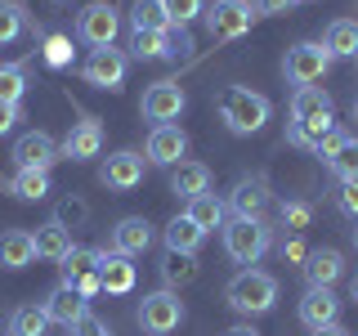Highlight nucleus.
<instances>
[{
	"label": "nucleus",
	"mask_w": 358,
	"mask_h": 336,
	"mask_svg": "<svg viewBox=\"0 0 358 336\" xmlns=\"http://www.w3.org/2000/svg\"><path fill=\"white\" fill-rule=\"evenodd\" d=\"M224 300L238 314H246V318H260V314H268L278 305V278L264 274V269H242V274L224 287Z\"/></svg>",
	"instance_id": "1"
},
{
	"label": "nucleus",
	"mask_w": 358,
	"mask_h": 336,
	"mask_svg": "<svg viewBox=\"0 0 358 336\" xmlns=\"http://www.w3.org/2000/svg\"><path fill=\"white\" fill-rule=\"evenodd\" d=\"M268 112H273L268 99L255 94V90H246V85H229L220 94V117L233 134H255L268 121Z\"/></svg>",
	"instance_id": "2"
},
{
	"label": "nucleus",
	"mask_w": 358,
	"mask_h": 336,
	"mask_svg": "<svg viewBox=\"0 0 358 336\" xmlns=\"http://www.w3.org/2000/svg\"><path fill=\"white\" fill-rule=\"evenodd\" d=\"M331 54H327V45L322 41H300V45H291L287 50V63H282V72H287V81L296 85V90H305V85H318L322 76L331 72Z\"/></svg>",
	"instance_id": "3"
},
{
	"label": "nucleus",
	"mask_w": 358,
	"mask_h": 336,
	"mask_svg": "<svg viewBox=\"0 0 358 336\" xmlns=\"http://www.w3.org/2000/svg\"><path fill=\"white\" fill-rule=\"evenodd\" d=\"M224 251H229V260L238 265H260V255L268 251V229L264 220H238L233 216L229 224H224Z\"/></svg>",
	"instance_id": "4"
},
{
	"label": "nucleus",
	"mask_w": 358,
	"mask_h": 336,
	"mask_svg": "<svg viewBox=\"0 0 358 336\" xmlns=\"http://www.w3.org/2000/svg\"><path fill=\"white\" fill-rule=\"evenodd\" d=\"M179 323H184V300H179V291L162 287V291H152V296L139 300V328L148 336H171Z\"/></svg>",
	"instance_id": "5"
},
{
	"label": "nucleus",
	"mask_w": 358,
	"mask_h": 336,
	"mask_svg": "<svg viewBox=\"0 0 358 336\" xmlns=\"http://www.w3.org/2000/svg\"><path fill=\"white\" fill-rule=\"evenodd\" d=\"M206 14V31L215 41H233L242 36V31H251V22L260 18V9L251 5V0H215L210 9H201Z\"/></svg>",
	"instance_id": "6"
},
{
	"label": "nucleus",
	"mask_w": 358,
	"mask_h": 336,
	"mask_svg": "<svg viewBox=\"0 0 358 336\" xmlns=\"http://www.w3.org/2000/svg\"><path fill=\"white\" fill-rule=\"evenodd\" d=\"M117 31H121V14L108 0H94V5H85L81 14H76V36H81L90 50H108V45L117 41Z\"/></svg>",
	"instance_id": "7"
},
{
	"label": "nucleus",
	"mask_w": 358,
	"mask_h": 336,
	"mask_svg": "<svg viewBox=\"0 0 358 336\" xmlns=\"http://www.w3.org/2000/svg\"><path fill=\"white\" fill-rule=\"evenodd\" d=\"M184 85L179 81H152L148 90H143V117L152 121V126H171V121H179V112H184Z\"/></svg>",
	"instance_id": "8"
},
{
	"label": "nucleus",
	"mask_w": 358,
	"mask_h": 336,
	"mask_svg": "<svg viewBox=\"0 0 358 336\" xmlns=\"http://www.w3.org/2000/svg\"><path fill=\"white\" fill-rule=\"evenodd\" d=\"M59 157H63L59 139H54V134H45V130H27V134H18V139H14L18 171H50Z\"/></svg>",
	"instance_id": "9"
},
{
	"label": "nucleus",
	"mask_w": 358,
	"mask_h": 336,
	"mask_svg": "<svg viewBox=\"0 0 358 336\" xmlns=\"http://www.w3.org/2000/svg\"><path fill=\"white\" fill-rule=\"evenodd\" d=\"M143 162H148V157H143V153H130V148L112 153L108 162L99 166V184L112 188V193H130V188L143 184Z\"/></svg>",
	"instance_id": "10"
},
{
	"label": "nucleus",
	"mask_w": 358,
	"mask_h": 336,
	"mask_svg": "<svg viewBox=\"0 0 358 336\" xmlns=\"http://www.w3.org/2000/svg\"><path fill=\"white\" fill-rule=\"evenodd\" d=\"M126 54L121 50H90V59H85V67H81V76L90 85H99V90H121V81H126Z\"/></svg>",
	"instance_id": "11"
},
{
	"label": "nucleus",
	"mask_w": 358,
	"mask_h": 336,
	"mask_svg": "<svg viewBox=\"0 0 358 336\" xmlns=\"http://www.w3.org/2000/svg\"><path fill=\"white\" fill-rule=\"evenodd\" d=\"M224 206H229L238 220H260L264 206H268V179L264 175H242L238 184H233V193H229Z\"/></svg>",
	"instance_id": "12"
},
{
	"label": "nucleus",
	"mask_w": 358,
	"mask_h": 336,
	"mask_svg": "<svg viewBox=\"0 0 358 336\" xmlns=\"http://www.w3.org/2000/svg\"><path fill=\"white\" fill-rule=\"evenodd\" d=\"M152 246V224L143 220V216H126V220H117V229H112V238H108V251H117V255H143Z\"/></svg>",
	"instance_id": "13"
},
{
	"label": "nucleus",
	"mask_w": 358,
	"mask_h": 336,
	"mask_svg": "<svg viewBox=\"0 0 358 336\" xmlns=\"http://www.w3.org/2000/svg\"><path fill=\"white\" fill-rule=\"evenodd\" d=\"M143 153H148L152 166H179V162H184V153H188V134L179 130L175 121H171V126H152L148 148H143Z\"/></svg>",
	"instance_id": "14"
},
{
	"label": "nucleus",
	"mask_w": 358,
	"mask_h": 336,
	"mask_svg": "<svg viewBox=\"0 0 358 336\" xmlns=\"http://www.w3.org/2000/svg\"><path fill=\"white\" fill-rule=\"evenodd\" d=\"M45 314H50V323H63V328H76V323L90 314V300L76 291L72 283H59L45 296Z\"/></svg>",
	"instance_id": "15"
},
{
	"label": "nucleus",
	"mask_w": 358,
	"mask_h": 336,
	"mask_svg": "<svg viewBox=\"0 0 358 336\" xmlns=\"http://www.w3.org/2000/svg\"><path fill=\"white\" fill-rule=\"evenodd\" d=\"M341 318V300H336L331 287H309L305 300H300V323H305L309 332L318 328H331V323Z\"/></svg>",
	"instance_id": "16"
},
{
	"label": "nucleus",
	"mask_w": 358,
	"mask_h": 336,
	"mask_svg": "<svg viewBox=\"0 0 358 336\" xmlns=\"http://www.w3.org/2000/svg\"><path fill=\"white\" fill-rule=\"evenodd\" d=\"M305 278H309V287H331V283H341V274H345V255L336 251V246H318V251H305Z\"/></svg>",
	"instance_id": "17"
},
{
	"label": "nucleus",
	"mask_w": 358,
	"mask_h": 336,
	"mask_svg": "<svg viewBox=\"0 0 358 336\" xmlns=\"http://www.w3.org/2000/svg\"><path fill=\"white\" fill-rule=\"evenodd\" d=\"M59 148H63V157H72V162H90V157L103 153V130H99V121H81V126L67 130V139Z\"/></svg>",
	"instance_id": "18"
},
{
	"label": "nucleus",
	"mask_w": 358,
	"mask_h": 336,
	"mask_svg": "<svg viewBox=\"0 0 358 336\" xmlns=\"http://www.w3.org/2000/svg\"><path fill=\"white\" fill-rule=\"evenodd\" d=\"M99 283H103V291H112V296L130 291V287H134V265H130V255L99 251Z\"/></svg>",
	"instance_id": "19"
},
{
	"label": "nucleus",
	"mask_w": 358,
	"mask_h": 336,
	"mask_svg": "<svg viewBox=\"0 0 358 336\" xmlns=\"http://www.w3.org/2000/svg\"><path fill=\"white\" fill-rule=\"evenodd\" d=\"M36 260V242L27 229H5L0 233V269H27Z\"/></svg>",
	"instance_id": "20"
},
{
	"label": "nucleus",
	"mask_w": 358,
	"mask_h": 336,
	"mask_svg": "<svg viewBox=\"0 0 358 336\" xmlns=\"http://www.w3.org/2000/svg\"><path fill=\"white\" fill-rule=\"evenodd\" d=\"M171 193L175 197H197V193H210V171L201 162H179L171 166Z\"/></svg>",
	"instance_id": "21"
},
{
	"label": "nucleus",
	"mask_w": 358,
	"mask_h": 336,
	"mask_svg": "<svg viewBox=\"0 0 358 336\" xmlns=\"http://www.w3.org/2000/svg\"><path fill=\"white\" fill-rule=\"evenodd\" d=\"M184 216L193 220L201 233H210V229H224V216H229V206H224L215 193H197V197H188Z\"/></svg>",
	"instance_id": "22"
},
{
	"label": "nucleus",
	"mask_w": 358,
	"mask_h": 336,
	"mask_svg": "<svg viewBox=\"0 0 358 336\" xmlns=\"http://www.w3.org/2000/svg\"><path fill=\"white\" fill-rule=\"evenodd\" d=\"M331 59H358V22L354 18H336L327 27V36H322Z\"/></svg>",
	"instance_id": "23"
},
{
	"label": "nucleus",
	"mask_w": 358,
	"mask_h": 336,
	"mask_svg": "<svg viewBox=\"0 0 358 336\" xmlns=\"http://www.w3.org/2000/svg\"><path fill=\"white\" fill-rule=\"evenodd\" d=\"M31 242H36V255H41V260H54V265H59L63 255L72 251V233L59 229L54 220H50V224H41V229L31 233Z\"/></svg>",
	"instance_id": "24"
},
{
	"label": "nucleus",
	"mask_w": 358,
	"mask_h": 336,
	"mask_svg": "<svg viewBox=\"0 0 358 336\" xmlns=\"http://www.w3.org/2000/svg\"><path fill=\"white\" fill-rule=\"evenodd\" d=\"M171 27H175V22H171V14H166L162 0H134L130 31H171Z\"/></svg>",
	"instance_id": "25"
},
{
	"label": "nucleus",
	"mask_w": 358,
	"mask_h": 336,
	"mask_svg": "<svg viewBox=\"0 0 358 336\" xmlns=\"http://www.w3.org/2000/svg\"><path fill=\"white\" fill-rule=\"evenodd\" d=\"M197 274H201V269H197V260H193V255H184V251H166V260H162V278H166V287H179V291H184V287H193L197 283Z\"/></svg>",
	"instance_id": "26"
},
{
	"label": "nucleus",
	"mask_w": 358,
	"mask_h": 336,
	"mask_svg": "<svg viewBox=\"0 0 358 336\" xmlns=\"http://www.w3.org/2000/svg\"><path fill=\"white\" fill-rule=\"evenodd\" d=\"M327 171L336 179H358V139L354 134H341L336 148L327 153Z\"/></svg>",
	"instance_id": "27"
},
{
	"label": "nucleus",
	"mask_w": 358,
	"mask_h": 336,
	"mask_svg": "<svg viewBox=\"0 0 358 336\" xmlns=\"http://www.w3.org/2000/svg\"><path fill=\"white\" fill-rule=\"evenodd\" d=\"M201 238H206V233H201L188 216H175L171 224H166V251H184V255H193L197 246H201Z\"/></svg>",
	"instance_id": "28"
},
{
	"label": "nucleus",
	"mask_w": 358,
	"mask_h": 336,
	"mask_svg": "<svg viewBox=\"0 0 358 336\" xmlns=\"http://www.w3.org/2000/svg\"><path fill=\"white\" fill-rule=\"evenodd\" d=\"M45 332H50L45 305H18L9 314V336H45Z\"/></svg>",
	"instance_id": "29"
},
{
	"label": "nucleus",
	"mask_w": 358,
	"mask_h": 336,
	"mask_svg": "<svg viewBox=\"0 0 358 336\" xmlns=\"http://www.w3.org/2000/svg\"><path fill=\"white\" fill-rule=\"evenodd\" d=\"M9 193H14L18 202L50 197V171H14V179H9Z\"/></svg>",
	"instance_id": "30"
},
{
	"label": "nucleus",
	"mask_w": 358,
	"mask_h": 336,
	"mask_svg": "<svg viewBox=\"0 0 358 336\" xmlns=\"http://www.w3.org/2000/svg\"><path fill=\"white\" fill-rule=\"evenodd\" d=\"M59 269H63V283H76V278H85V274L99 269V251L94 246H72V251L59 260Z\"/></svg>",
	"instance_id": "31"
},
{
	"label": "nucleus",
	"mask_w": 358,
	"mask_h": 336,
	"mask_svg": "<svg viewBox=\"0 0 358 336\" xmlns=\"http://www.w3.org/2000/svg\"><path fill=\"white\" fill-rule=\"evenodd\" d=\"M130 54L134 59H171L166 31H130Z\"/></svg>",
	"instance_id": "32"
},
{
	"label": "nucleus",
	"mask_w": 358,
	"mask_h": 336,
	"mask_svg": "<svg viewBox=\"0 0 358 336\" xmlns=\"http://www.w3.org/2000/svg\"><path fill=\"white\" fill-rule=\"evenodd\" d=\"M27 90V72L22 63H0V104H18Z\"/></svg>",
	"instance_id": "33"
},
{
	"label": "nucleus",
	"mask_w": 358,
	"mask_h": 336,
	"mask_svg": "<svg viewBox=\"0 0 358 336\" xmlns=\"http://www.w3.org/2000/svg\"><path fill=\"white\" fill-rule=\"evenodd\" d=\"M85 220H90V206H85L81 197H63L59 206H54V224H59V229H67V233L81 229Z\"/></svg>",
	"instance_id": "34"
},
{
	"label": "nucleus",
	"mask_w": 358,
	"mask_h": 336,
	"mask_svg": "<svg viewBox=\"0 0 358 336\" xmlns=\"http://www.w3.org/2000/svg\"><path fill=\"white\" fill-rule=\"evenodd\" d=\"M162 5H166V14H171L175 27H188V22L201 14V0H162Z\"/></svg>",
	"instance_id": "35"
},
{
	"label": "nucleus",
	"mask_w": 358,
	"mask_h": 336,
	"mask_svg": "<svg viewBox=\"0 0 358 336\" xmlns=\"http://www.w3.org/2000/svg\"><path fill=\"white\" fill-rule=\"evenodd\" d=\"M18 31H22V14L14 5H0V45L18 41Z\"/></svg>",
	"instance_id": "36"
},
{
	"label": "nucleus",
	"mask_w": 358,
	"mask_h": 336,
	"mask_svg": "<svg viewBox=\"0 0 358 336\" xmlns=\"http://www.w3.org/2000/svg\"><path fill=\"white\" fill-rule=\"evenodd\" d=\"M45 63H54V67L72 63V41H67V36H50V41H45Z\"/></svg>",
	"instance_id": "37"
},
{
	"label": "nucleus",
	"mask_w": 358,
	"mask_h": 336,
	"mask_svg": "<svg viewBox=\"0 0 358 336\" xmlns=\"http://www.w3.org/2000/svg\"><path fill=\"white\" fill-rule=\"evenodd\" d=\"M336 206H341L345 216L358 220V179H341V188H336Z\"/></svg>",
	"instance_id": "38"
},
{
	"label": "nucleus",
	"mask_w": 358,
	"mask_h": 336,
	"mask_svg": "<svg viewBox=\"0 0 358 336\" xmlns=\"http://www.w3.org/2000/svg\"><path fill=\"white\" fill-rule=\"evenodd\" d=\"M72 332H76V336H117V332H112V328H108L103 318H94V314H85V318L76 323Z\"/></svg>",
	"instance_id": "39"
},
{
	"label": "nucleus",
	"mask_w": 358,
	"mask_h": 336,
	"mask_svg": "<svg viewBox=\"0 0 358 336\" xmlns=\"http://www.w3.org/2000/svg\"><path fill=\"white\" fill-rule=\"evenodd\" d=\"M282 224L305 229V224H309V206H305V202H287V206H282Z\"/></svg>",
	"instance_id": "40"
},
{
	"label": "nucleus",
	"mask_w": 358,
	"mask_h": 336,
	"mask_svg": "<svg viewBox=\"0 0 358 336\" xmlns=\"http://www.w3.org/2000/svg\"><path fill=\"white\" fill-rule=\"evenodd\" d=\"M166 41H171V59H184V54L193 50V36H188L184 27H171V31H166Z\"/></svg>",
	"instance_id": "41"
},
{
	"label": "nucleus",
	"mask_w": 358,
	"mask_h": 336,
	"mask_svg": "<svg viewBox=\"0 0 358 336\" xmlns=\"http://www.w3.org/2000/svg\"><path fill=\"white\" fill-rule=\"evenodd\" d=\"M76 291H81V296L90 300V296H99V291H103V283H99V269H94V274H85V278H76V283H72Z\"/></svg>",
	"instance_id": "42"
},
{
	"label": "nucleus",
	"mask_w": 358,
	"mask_h": 336,
	"mask_svg": "<svg viewBox=\"0 0 358 336\" xmlns=\"http://www.w3.org/2000/svg\"><path fill=\"white\" fill-rule=\"evenodd\" d=\"M14 121H22L18 104H0V134H9V130H14Z\"/></svg>",
	"instance_id": "43"
},
{
	"label": "nucleus",
	"mask_w": 358,
	"mask_h": 336,
	"mask_svg": "<svg viewBox=\"0 0 358 336\" xmlns=\"http://www.w3.org/2000/svg\"><path fill=\"white\" fill-rule=\"evenodd\" d=\"M291 5H296V0H255V9H260V14H287Z\"/></svg>",
	"instance_id": "44"
},
{
	"label": "nucleus",
	"mask_w": 358,
	"mask_h": 336,
	"mask_svg": "<svg viewBox=\"0 0 358 336\" xmlns=\"http://www.w3.org/2000/svg\"><path fill=\"white\" fill-rule=\"evenodd\" d=\"M224 336H260V332H255L251 323H238V328H229V332H224Z\"/></svg>",
	"instance_id": "45"
},
{
	"label": "nucleus",
	"mask_w": 358,
	"mask_h": 336,
	"mask_svg": "<svg viewBox=\"0 0 358 336\" xmlns=\"http://www.w3.org/2000/svg\"><path fill=\"white\" fill-rule=\"evenodd\" d=\"M309 336H350V332H345L341 323H331V328H318V332H309Z\"/></svg>",
	"instance_id": "46"
},
{
	"label": "nucleus",
	"mask_w": 358,
	"mask_h": 336,
	"mask_svg": "<svg viewBox=\"0 0 358 336\" xmlns=\"http://www.w3.org/2000/svg\"><path fill=\"white\" fill-rule=\"evenodd\" d=\"M350 296H354V305H358V274H354V283H350Z\"/></svg>",
	"instance_id": "47"
},
{
	"label": "nucleus",
	"mask_w": 358,
	"mask_h": 336,
	"mask_svg": "<svg viewBox=\"0 0 358 336\" xmlns=\"http://www.w3.org/2000/svg\"><path fill=\"white\" fill-rule=\"evenodd\" d=\"M354 117H358V99H354Z\"/></svg>",
	"instance_id": "48"
},
{
	"label": "nucleus",
	"mask_w": 358,
	"mask_h": 336,
	"mask_svg": "<svg viewBox=\"0 0 358 336\" xmlns=\"http://www.w3.org/2000/svg\"><path fill=\"white\" fill-rule=\"evenodd\" d=\"M354 242H358V229H354Z\"/></svg>",
	"instance_id": "49"
},
{
	"label": "nucleus",
	"mask_w": 358,
	"mask_h": 336,
	"mask_svg": "<svg viewBox=\"0 0 358 336\" xmlns=\"http://www.w3.org/2000/svg\"><path fill=\"white\" fill-rule=\"evenodd\" d=\"M296 5H305V0H296Z\"/></svg>",
	"instance_id": "50"
}]
</instances>
